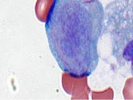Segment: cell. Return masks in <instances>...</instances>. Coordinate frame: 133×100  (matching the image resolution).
<instances>
[{"label": "cell", "mask_w": 133, "mask_h": 100, "mask_svg": "<svg viewBox=\"0 0 133 100\" xmlns=\"http://www.w3.org/2000/svg\"><path fill=\"white\" fill-rule=\"evenodd\" d=\"M104 19L99 0H53L45 30L51 52L63 72L88 77L96 70Z\"/></svg>", "instance_id": "cell-1"}, {"label": "cell", "mask_w": 133, "mask_h": 100, "mask_svg": "<svg viewBox=\"0 0 133 100\" xmlns=\"http://www.w3.org/2000/svg\"><path fill=\"white\" fill-rule=\"evenodd\" d=\"M104 12L103 33L111 40V55L133 76V0H114Z\"/></svg>", "instance_id": "cell-2"}, {"label": "cell", "mask_w": 133, "mask_h": 100, "mask_svg": "<svg viewBox=\"0 0 133 100\" xmlns=\"http://www.w3.org/2000/svg\"><path fill=\"white\" fill-rule=\"evenodd\" d=\"M62 84L66 93L71 95V99H88L91 90L87 77H73L63 72Z\"/></svg>", "instance_id": "cell-3"}, {"label": "cell", "mask_w": 133, "mask_h": 100, "mask_svg": "<svg viewBox=\"0 0 133 100\" xmlns=\"http://www.w3.org/2000/svg\"><path fill=\"white\" fill-rule=\"evenodd\" d=\"M53 4V0H37L35 11L37 19L40 22L46 23L50 10Z\"/></svg>", "instance_id": "cell-4"}, {"label": "cell", "mask_w": 133, "mask_h": 100, "mask_svg": "<svg viewBox=\"0 0 133 100\" xmlns=\"http://www.w3.org/2000/svg\"><path fill=\"white\" fill-rule=\"evenodd\" d=\"M123 98L126 100H133V78H128L123 90Z\"/></svg>", "instance_id": "cell-5"}]
</instances>
